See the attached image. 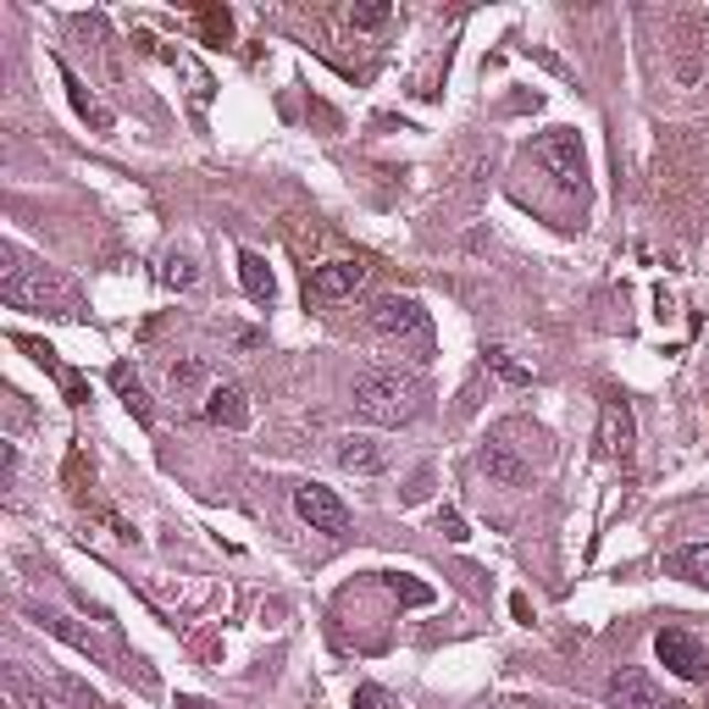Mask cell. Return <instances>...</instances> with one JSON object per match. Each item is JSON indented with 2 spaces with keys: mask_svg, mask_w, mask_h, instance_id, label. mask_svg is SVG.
I'll return each mask as SVG.
<instances>
[{
  "mask_svg": "<svg viewBox=\"0 0 709 709\" xmlns=\"http://www.w3.org/2000/svg\"><path fill=\"white\" fill-rule=\"evenodd\" d=\"M349 405L372 427H405V422H416L427 411V383L416 372H361Z\"/></svg>",
  "mask_w": 709,
  "mask_h": 709,
  "instance_id": "cell-1",
  "label": "cell"
},
{
  "mask_svg": "<svg viewBox=\"0 0 709 709\" xmlns=\"http://www.w3.org/2000/svg\"><path fill=\"white\" fill-rule=\"evenodd\" d=\"M367 321H372V332H383L394 343H416V361H433V316L422 310V299L383 294V299H372Z\"/></svg>",
  "mask_w": 709,
  "mask_h": 709,
  "instance_id": "cell-2",
  "label": "cell"
},
{
  "mask_svg": "<svg viewBox=\"0 0 709 709\" xmlns=\"http://www.w3.org/2000/svg\"><path fill=\"white\" fill-rule=\"evenodd\" d=\"M0 299L12 310H56V316H78L73 305V288L62 277H51L45 266H12L0 277Z\"/></svg>",
  "mask_w": 709,
  "mask_h": 709,
  "instance_id": "cell-3",
  "label": "cell"
},
{
  "mask_svg": "<svg viewBox=\"0 0 709 709\" xmlns=\"http://www.w3.org/2000/svg\"><path fill=\"white\" fill-rule=\"evenodd\" d=\"M532 156H538V167H543L549 178H560L565 189H582V183H588V150H582V139H576L571 128H549V134L532 145Z\"/></svg>",
  "mask_w": 709,
  "mask_h": 709,
  "instance_id": "cell-4",
  "label": "cell"
},
{
  "mask_svg": "<svg viewBox=\"0 0 709 709\" xmlns=\"http://www.w3.org/2000/svg\"><path fill=\"white\" fill-rule=\"evenodd\" d=\"M294 510H299V521L310 532H327V538H343L349 532V505L332 488H321V483H299L294 488Z\"/></svg>",
  "mask_w": 709,
  "mask_h": 709,
  "instance_id": "cell-5",
  "label": "cell"
},
{
  "mask_svg": "<svg viewBox=\"0 0 709 709\" xmlns=\"http://www.w3.org/2000/svg\"><path fill=\"white\" fill-rule=\"evenodd\" d=\"M654 654H659V665H665L670 676H681V681H703V676H709V648H703L692 632H681V626H665V632L654 637Z\"/></svg>",
  "mask_w": 709,
  "mask_h": 709,
  "instance_id": "cell-6",
  "label": "cell"
},
{
  "mask_svg": "<svg viewBox=\"0 0 709 709\" xmlns=\"http://www.w3.org/2000/svg\"><path fill=\"white\" fill-rule=\"evenodd\" d=\"M332 461L349 477H383L389 461H394V449L378 433H343V438H332Z\"/></svg>",
  "mask_w": 709,
  "mask_h": 709,
  "instance_id": "cell-7",
  "label": "cell"
},
{
  "mask_svg": "<svg viewBox=\"0 0 709 709\" xmlns=\"http://www.w3.org/2000/svg\"><path fill=\"white\" fill-rule=\"evenodd\" d=\"M604 703H610V709H681V703H670V698L659 692V681H654L648 670H632V665L604 681Z\"/></svg>",
  "mask_w": 709,
  "mask_h": 709,
  "instance_id": "cell-8",
  "label": "cell"
},
{
  "mask_svg": "<svg viewBox=\"0 0 709 709\" xmlns=\"http://www.w3.org/2000/svg\"><path fill=\"white\" fill-rule=\"evenodd\" d=\"M367 261H354V255H338V261H321V266H310V277H305V294H316V299H349L354 288H367Z\"/></svg>",
  "mask_w": 709,
  "mask_h": 709,
  "instance_id": "cell-9",
  "label": "cell"
},
{
  "mask_svg": "<svg viewBox=\"0 0 709 709\" xmlns=\"http://www.w3.org/2000/svg\"><path fill=\"white\" fill-rule=\"evenodd\" d=\"M599 444H604V455L632 461V449H637V422H632V405H626V400H604V405H599Z\"/></svg>",
  "mask_w": 709,
  "mask_h": 709,
  "instance_id": "cell-10",
  "label": "cell"
},
{
  "mask_svg": "<svg viewBox=\"0 0 709 709\" xmlns=\"http://www.w3.org/2000/svg\"><path fill=\"white\" fill-rule=\"evenodd\" d=\"M477 466H483L488 483H499V488H527V483H532V461H521L505 438H488V444L477 449Z\"/></svg>",
  "mask_w": 709,
  "mask_h": 709,
  "instance_id": "cell-11",
  "label": "cell"
},
{
  "mask_svg": "<svg viewBox=\"0 0 709 709\" xmlns=\"http://www.w3.org/2000/svg\"><path fill=\"white\" fill-rule=\"evenodd\" d=\"M205 422H211V427H227V433H244V427H250V394H244L239 383L205 389Z\"/></svg>",
  "mask_w": 709,
  "mask_h": 709,
  "instance_id": "cell-12",
  "label": "cell"
},
{
  "mask_svg": "<svg viewBox=\"0 0 709 709\" xmlns=\"http://www.w3.org/2000/svg\"><path fill=\"white\" fill-rule=\"evenodd\" d=\"M40 626H51L62 643H73V648H78V654H89L95 665H112V648H106L89 626H78V621H67V615H51V610H40Z\"/></svg>",
  "mask_w": 709,
  "mask_h": 709,
  "instance_id": "cell-13",
  "label": "cell"
},
{
  "mask_svg": "<svg viewBox=\"0 0 709 709\" xmlns=\"http://www.w3.org/2000/svg\"><path fill=\"white\" fill-rule=\"evenodd\" d=\"M665 576H681L692 588H709V543H681L665 554Z\"/></svg>",
  "mask_w": 709,
  "mask_h": 709,
  "instance_id": "cell-14",
  "label": "cell"
},
{
  "mask_svg": "<svg viewBox=\"0 0 709 709\" xmlns=\"http://www.w3.org/2000/svg\"><path fill=\"white\" fill-rule=\"evenodd\" d=\"M239 283H244V294H250L255 305H272V299H277V277H272V266H266L255 250L239 255Z\"/></svg>",
  "mask_w": 709,
  "mask_h": 709,
  "instance_id": "cell-15",
  "label": "cell"
},
{
  "mask_svg": "<svg viewBox=\"0 0 709 709\" xmlns=\"http://www.w3.org/2000/svg\"><path fill=\"white\" fill-rule=\"evenodd\" d=\"M18 343H23V349L34 354V361H40V367H45V372H51V378H56L62 389H67V400H73V405H84V400H89L84 378H78V372H67V367L56 361V349H45V343H34V338H18Z\"/></svg>",
  "mask_w": 709,
  "mask_h": 709,
  "instance_id": "cell-16",
  "label": "cell"
},
{
  "mask_svg": "<svg viewBox=\"0 0 709 709\" xmlns=\"http://www.w3.org/2000/svg\"><path fill=\"white\" fill-rule=\"evenodd\" d=\"M112 389L123 394V405H128V416H134L139 427L156 422V411H150V400H145V389H139V378H134L128 367H112Z\"/></svg>",
  "mask_w": 709,
  "mask_h": 709,
  "instance_id": "cell-17",
  "label": "cell"
},
{
  "mask_svg": "<svg viewBox=\"0 0 709 709\" xmlns=\"http://www.w3.org/2000/svg\"><path fill=\"white\" fill-rule=\"evenodd\" d=\"M12 692L23 698V709H73L51 681H29V676H12Z\"/></svg>",
  "mask_w": 709,
  "mask_h": 709,
  "instance_id": "cell-18",
  "label": "cell"
},
{
  "mask_svg": "<svg viewBox=\"0 0 709 709\" xmlns=\"http://www.w3.org/2000/svg\"><path fill=\"white\" fill-rule=\"evenodd\" d=\"M161 283H167L172 294H189V288L200 283V266H194V255H178V250H172V255L161 261Z\"/></svg>",
  "mask_w": 709,
  "mask_h": 709,
  "instance_id": "cell-19",
  "label": "cell"
},
{
  "mask_svg": "<svg viewBox=\"0 0 709 709\" xmlns=\"http://www.w3.org/2000/svg\"><path fill=\"white\" fill-rule=\"evenodd\" d=\"M383 588H389L400 604H433V588H427V582H416V576H405V571H389V576H383Z\"/></svg>",
  "mask_w": 709,
  "mask_h": 709,
  "instance_id": "cell-20",
  "label": "cell"
},
{
  "mask_svg": "<svg viewBox=\"0 0 709 709\" xmlns=\"http://www.w3.org/2000/svg\"><path fill=\"white\" fill-rule=\"evenodd\" d=\"M488 367H494L505 383H516V389H527V383H532V367H521L516 354H510V349H499V343L488 349Z\"/></svg>",
  "mask_w": 709,
  "mask_h": 709,
  "instance_id": "cell-21",
  "label": "cell"
},
{
  "mask_svg": "<svg viewBox=\"0 0 709 709\" xmlns=\"http://www.w3.org/2000/svg\"><path fill=\"white\" fill-rule=\"evenodd\" d=\"M194 23H200V34H205L211 45H227V34H233L227 7H200V12H194Z\"/></svg>",
  "mask_w": 709,
  "mask_h": 709,
  "instance_id": "cell-22",
  "label": "cell"
},
{
  "mask_svg": "<svg viewBox=\"0 0 709 709\" xmlns=\"http://www.w3.org/2000/svg\"><path fill=\"white\" fill-rule=\"evenodd\" d=\"M205 361H178L172 372H167V383H172V394H189V389H205Z\"/></svg>",
  "mask_w": 709,
  "mask_h": 709,
  "instance_id": "cell-23",
  "label": "cell"
},
{
  "mask_svg": "<svg viewBox=\"0 0 709 709\" xmlns=\"http://www.w3.org/2000/svg\"><path fill=\"white\" fill-rule=\"evenodd\" d=\"M389 18H394V7H383V0H372V7H354V12H349L354 29H383Z\"/></svg>",
  "mask_w": 709,
  "mask_h": 709,
  "instance_id": "cell-24",
  "label": "cell"
},
{
  "mask_svg": "<svg viewBox=\"0 0 709 709\" xmlns=\"http://www.w3.org/2000/svg\"><path fill=\"white\" fill-rule=\"evenodd\" d=\"M354 709H394V698L378 681H361V687H354Z\"/></svg>",
  "mask_w": 709,
  "mask_h": 709,
  "instance_id": "cell-25",
  "label": "cell"
},
{
  "mask_svg": "<svg viewBox=\"0 0 709 709\" xmlns=\"http://www.w3.org/2000/svg\"><path fill=\"white\" fill-rule=\"evenodd\" d=\"M438 532H444L449 543H466V538H472V532H466V521H461L455 510H438Z\"/></svg>",
  "mask_w": 709,
  "mask_h": 709,
  "instance_id": "cell-26",
  "label": "cell"
},
{
  "mask_svg": "<svg viewBox=\"0 0 709 709\" xmlns=\"http://www.w3.org/2000/svg\"><path fill=\"white\" fill-rule=\"evenodd\" d=\"M510 610H516V621H527V626H532V604H527V599H521V593H516V599H510Z\"/></svg>",
  "mask_w": 709,
  "mask_h": 709,
  "instance_id": "cell-27",
  "label": "cell"
},
{
  "mask_svg": "<svg viewBox=\"0 0 709 709\" xmlns=\"http://www.w3.org/2000/svg\"><path fill=\"white\" fill-rule=\"evenodd\" d=\"M703 709H709V703H703Z\"/></svg>",
  "mask_w": 709,
  "mask_h": 709,
  "instance_id": "cell-28",
  "label": "cell"
}]
</instances>
